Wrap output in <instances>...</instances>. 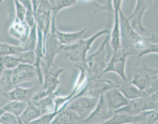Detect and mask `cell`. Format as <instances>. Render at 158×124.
Returning <instances> with one entry per match:
<instances>
[{
	"label": "cell",
	"instance_id": "cell-14",
	"mask_svg": "<svg viewBox=\"0 0 158 124\" xmlns=\"http://www.w3.org/2000/svg\"><path fill=\"white\" fill-rule=\"evenodd\" d=\"M31 30V28L26 23L25 20L22 21L15 17L12 24L9 27L8 33L11 37L18 41L20 46H22L28 38Z\"/></svg>",
	"mask_w": 158,
	"mask_h": 124
},
{
	"label": "cell",
	"instance_id": "cell-9",
	"mask_svg": "<svg viewBox=\"0 0 158 124\" xmlns=\"http://www.w3.org/2000/svg\"><path fill=\"white\" fill-rule=\"evenodd\" d=\"M115 87H118V84L114 83L110 80H96V81H91L87 84L82 91L75 95L77 96H88L91 98H99L102 95H104L108 91Z\"/></svg>",
	"mask_w": 158,
	"mask_h": 124
},
{
	"label": "cell",
	"instance_id": "cell-23",
	"mask_svg": "<svg viewBox=\"0 0 158 124\" xmlns=\"http://www.w3.org/2000/svg\"><path fill=\"white\" fill-rule=\"evenodd\" d=\"M110 43L114 52H116L121 46V34L120 14L114 16V25L110 33Z\"/></svg>",
	"mask_w": 158,
	"mask_h": 124
},
{
	"label": "cell",
	"instance_id": "cell-6",
	"mask_svg": "<svg viewBox=\"0 0 158 124\" xmlns=\"http://www.w3.org/2000/svg\"><path fill=\"white\" fill-rule=\"evenodd\" d=\"M56 17H52V25H51L50 31L46 36L45 40V47H46V55L44 59L42 66L46 68H52L54 66V59L56 55L62 53L64 46L58 40L56 34Z\"/></svg>",
	"mask_w": 158,
	"mask_h": 124
},
{
	"label": "cell",
	"instance_id": "cell-24",
	"mask_svg": "<svg viewBox=\"0 0 158 124\" xmlns=\"http://www.w3.org/2000/svg\"><path fill=\"white\" fill-rule=\"evenodd\" d=\"M89 10L94 14L99 12H109L114 14L113 0H93L89 3Z\"/></svg>",
	"mask_w": 158,
	"mask_h": 124
},
{
	"label": "cell",
	"instance_id": "cell-35",
	"mask_svg": "<svg viewBox=\"0 0 158 124\" xmlns=\"http://www.w3.org/2000/svg\"><path fill=\"white\" fill-rule=\"evenodd\" d=\"M59 112H50V113H46V114L42 115V116L38 118L35 120L32 121L29 124H51V122H52L55 116L58 114Z\"/></svg>",
	"mask_w": 158,
	"mask_h": 124
},
{
	"label": "cell",
	"instance_id": "cell-34",
	"mask_svg": "<svg viewBox=\"0 0 158 124\" xmlns=\"http://www.w3.org/2000/svg\"><path fill=\"white\" fill-rule=\"evenodd\" d=\"M158 109V91L145 97V110L150 111Z\"/></svg>",
	"mask_w": 158,
	"mask_h": 124
},
{
	"label": "cell",
	"instance_id": "cell-12",
	"mask_svg": "<svg viewBox=\"0 0 158 124\" xmlns=\"http://www.w3.org/2000/svg\"><path fill=\"white\" fill-rule=\"evenodd\" d=\"M154 0H136L132 14L128 17L131 25L135 29L138 27L142 31H146L143 25V18L145 13L151 7Z\"/></svg>",
	"mask_w": 158,
	"mask_h": 124
},
{
	"label": "cell",
	"instance_id": "cell-22",
	"mask_svg": "<svg viewBox=\"0 0 158 124\" xmlns=\"http://www.w3.org/2000/svg\"><path fill=\"white\" fill-rule=\"evenodd\" d=\"M43 112L37 106V105L33 101H29L27 102V106L24 112L20 116V119L22 124H29L32 121L35 120L38 118L42 116Z\"/></svg>",
	"mask_w": 158,
	"mask_h": 124
},
{
	"label": "cell",
	"instance_id": "cell-16",
	"mask_svg": "<svg viewBox=\"0 0 158 124\" xmlns=\"http://www.w3.org/2000/svg\"><path fill=\"white\" fill-rule=\"evenodd\" d=\"M106 102L108 103L110 109L114 112L119 110L122 107L128 104L129 99L127 98L120 91L118 87L113 88L105 94Z\"/></svg>",
	"mask_w": 158,
	"mask_h": 124
},
{
	"label": "cell",
	"instance_id": "cell-43",
	"mask_svg": "<svg viewBox=\"0 0 158 124\" xmlns=\"http://www.w3.org/2000/svg\"><path fill=\"white\" fill-rule=\"evenodd\" d=\"M81 1H82V2H91L93 0H81Z\"/></svg>",
	"mask_w": 158,
	"mask_h": 124
},
{
	"label": "cell",
	"instance_id": "cell-20",
	"mask_svg": "<svg viewBox=\"0 0 158 124\" xmlns=\"http://www.w3.org/2000/svg\"><path fill=\"white\" fill-rule=\"evenodd\" d=\"M118 88L129 100H133V99L148 96L145 91L140 90L139 87L135 86L131 82H125V81H123L121 84H118Z\"/></svg>",
	"mask_w": 158,
	"mask_h": 124
},
{
	"label": "cell",
	"instance_id": "cell-4",
	"mask_svg": "<svg viewBox=\"0 0 158 124\" xmlns=\"http://www.w3.org/2000/svg\"><path fill=\"white\" fill-rule=\"evenodd\" d=\"M131 83L145 91L147 95L158 91V69L148 66L144 62L142 66L133 70Z\"/></svg>",
	"mask_w": 158,
	"mask_h": 124
},
{
	"label": "cell",
	"instance_id": "cell-1",
	"mask_svg": "<svg viewBox=\"0 0 158 124\" xmlns=\"http://www.w3.org/2000/svg\"><path fill=\"white\" fill-rule=\"evenodd\" d=\"M121 22V46L129 55H138L140 52L146 50L150 46L148 38L140 35L131 25V21L124 14L121 10L120 12Z\"/></svg>",
	"mask_w": 158,
	"mask_h": 124
},
{
	"label": "cell",
	"instance_id": "cell-18",
	"mask_svg": "<svg viewBox=\"0 0 158 124\" xmlns=\"http://www.w3.org/2000/svg\"><path fill=\"white\" fill-rule=\"evenodd\" d=\"M88 28L89 27H85L76 32H64L58 30L57 27H56V34L58 40L63 46H71L83 38V36Z\"/></svg>",
	"mask_w": 158,
	"mask_h": 124
},
{
	"label": "cell",
	"instance_id": "cell-40",
	"mask_svg": "<svg viewBox=\"0 0 158 124\" xmlns=\"http://www.w3.org/2000/svg\"><path fill=\"white\" fill-rule=\"evenodd\" d=\"M123 0H113V7H114V16L120 14L121 11Z\"/></svg>",
	"mask_w": 158,
	"mask_h": 124
},
{
	"label": "cell",
	"instance_id": "cell-2",
	"mask_svg": "<svg viewBox=\"0 0 158 124\" xmlns=\"http://www.w3.org/2000/svg\"><path fill=\"white\" fill-rule=\"evenodd\" d=\"M113 53L114 50L110 43V34H107L97 50L86 58V73L89 82L101 79Z\"/></svg>",
	"mask_w": 158,
	"mask_h": 124
},
{
	"label": "cell",
	"instance_id": "cell-21",
	"mask_svg": "<svg viewBox=\"0 0 158 124\" xmlns=\"http://www.w3.org/2000/svg\"><path fill=\"white\" fill-rule=\"evenodd\" d=\"M146 112L145 110V97L130 100L128 105L115 112H122L131 116H137Z\"/></svg>",
	"mask_w": 158,
	"mask_h": 124
},
{
	"label": "cell",
	"instance_id": "cell-5",
	"mask_svg": "<svg viewBox=\"0 0 158 124\" xmlns=\"http://www.w3.org/2000/svg\"><path fill=\"white\" fill-rule=\"evenodd\" d=\"M65 69L61 67L57 68L53 66L49 69L44 67V81L42 84V88L35 94L31 101L37 102L43 98L57 92L56 89L61 83L59 79L60 74Z\"/></svg>",
	"mask_w": 158,
	"mask_h": 124
},
{
	"label": "cell",
	"instance_id": "cell-28",
	"mask_svg": "<svg viewBox=\"0 0 158 124\" xmlns=\"http://www.w3.org/2000/svg\"><path fill=\"white\" fill-rule=\"evenodd\" d=\"M25 52V49L22 46H14L8 43L1 42L0 43V56L3 55H17L21 52Z\"/></svg>",
	"mask_w": 158,
	"mask_h": 124
},
{
	"label": "cell",
	"instance_id": "cell-17",
	"mask_svg": "<svg viewBox=\"0 0 158 124\" xmlns=\"http://www.w3.org/2000/svg\"><path fill=\"white\" fill-rule=\"evenodd\" d=\"M145 117L146 112L137 116H131L122 112H115L110 119L99 124H143Z\"/></svg>",
	"mask_w": 158,
	"mask_h": 124
},
{
	"label": "cell",
	"instance_id": "cell-25",
	"mask_svg": "<svg viewBox=\"0 0 158 124\" xmlns=\"http://www.w3.org/2000/svg\"><path fill=\"white\" fill-rule=\"evenodd\" d=\"M27 106V102H21V101L13 100L10 101L7 104L1 107L2 110L8 112L20 117L22 113L24 112Z\"/></svg>",
	"mask_w": 158,
	"mask_h": 124
},
{
	"label": "cell",
	"instance_id": "cell-10",
	"mask_svg": "<svg viewBox=\"0 0 158 124\" xmlns=\"http://www.w3.org/2000/svg\"><path fill=\"white\" fill-rule=\"evenodd\" d=\"M37 26L42 30L44 34V38L46 40V36L50 31L52 25V4L48 0H41L40 5L35 13Z\"/></svg>",
	"mask_w": 158,
	"mask_h": 124
},
{
	"label": "cell",
	"instance_id": "cell-11",
	"mask_svg": "<svg viewBox=\"0 0 158 124\" xmlns=\"http://www.w3.org/2000/svg\"><path fill=\"white\" fill-rule=\"evenodd\" d=\"M114 114L110 109L108 103L106 102V97L104 95H102L99 98V102L97 106L95 108L91 114L89 115V117L86 118L83 120L84 124H99L102 122H106L109 119H110Z\"/></svg>",
	"mask_w": 158,
	"mask_h": 124
},
{
	"label": "cell",
	"instance_id": "cell-45",
	"mask_svg": "<svg viewBox=\"0 0 158 124\" xmlns=\"http://www.w3.org/2000/svg\"><path fill=\"white\" fill-rule=\"evenodd\" d=\"M0 124H2V123H0Z\"/></svg>",
	"mask_w": 158,
	"mask_h": 124
},
{
	"label": "cell",
	"instance_id": "cell-31",
	"mask_svg": "<svg viewBox=\"0 0 158 124\" xmlns=\"http://www.w3.org/2000/svg\"><path fill=\"white\" fill-rule=\"evenodd\" d=\"M0 63L2 64L6 69L14 70L20 65V62L16 55H3L0 56Z\"/></svg>",
	"mask_w": 158,
	"mask_h": 124
},
{
	"label": "cell",
	"instance_id": "cell-8",
	"mask_svg": "<svg viewBox=\"0 0 158 124\" xmlns=\"http://www.w3.org/2000/svg\"><path fill=\"white\" fill-rule=\"evenodd\" d=\"M128 56H130L129 54L121 47L118 51L114 52L106 65L103 74L106 73H114L121 77L122 81L128 82L125 73V66Z\"/></svg>",
	"mask_w": 158,
	"mask_h": 124
},
{
	"label": "cell",
	"instance_id": "cell-30",
	"mask_svg": "<svg viewBox=\"0 0 158 124\" xmlns=\"http://www.w3.org/2000/svg\"><path fill=\"white\" fill-rule=\"evenodd\" d=\"M37 25L31 27L30 35L28 38L25 42V43L23 44L22 46L24 48L25 51H35L38 42V29Z\"/></svg>",
	"mask_w": 158,
	"mask_h": 124
},
{
	"label": "cell",
	"instance_id": "cell-7",
	"mask_svg": "<svg viewBox=\"0 0 158 124\" xmlns=\"http://www.w3.org/2000/svg\"><path fill=\"white\" fill-rule=\"evenodd\" d=\"M99 98H91L88 96H77L74 97L67 104V108L76 112L81 120L89 117L99 102Z\"/></svg>",
	"mask_w": 158,
	"mask_h": 124
},
{
	"label": "cell",
	"instance_id": "cell-27",
	"mask_svg": "<svg viewBox=\"0 0 158 124\" xmlns=\"http://www.w3.org/2000/svg\"><path fill=\"white\" fill-rule=\"evenodd\" d=\"M57 92L53 94L45 97L37 102H34L37 105L38 107L42 110L43 114L50 113V112H56L55 111V98Z\"/></svg>",
	"mask_w": 158,
	"mask_h": 124
},
{
	"label": "cell",
	"instance_id": "cell-36",
	"mask_svg": "<svg viewBox=\"0 0 158 124\" xmlns=\"http://www.w3.org/2000/svg\"><path fill=\"white\" fill-rule=\"evenodd\" d=\"M14 6H15V17L22 20V21H24L27 10L24 5H22L19 2L18 0H14Z\"/></svg>",
	"mask_w": 158,
	"mask_h": 124
},
{
	"label": "cell",
	"instance_id": "cell-39",
	"mask_svg": "<svg viewBox=\"0 0 158 124\" xmlns=\"http://www.w3.org/2000/svg\"><path fill=\"white\" fill-rule=\"evenodd\" d=\"M149 54H157L158 55V43H150L149 47L143 52H140L137 55V57L141 58L144 55H149Z\"/></svg>",
	"mask_w": 158,
	"mask_h": 124
},
{
	"label": "cell",
	"instance_id": "cell-26",
	"mask_svg": "<svg viewBox=\"0 0 158 124\" xmlns=\"http://www.w3.org/2000/svg\"><path fill=\"white\" fill-rule=\"evenodd\" d=\"M13 81V70L5 69L0 72V89L1 92H8L12 90L14 87Z\"/></svg>",
	"mask_w": 158,
	"mask_h": 124
},
{
	"label": "cell",
	"instance_id": "cell-37",
	"mask_svg": "<svg viewBox=\"0 0 158 124\" xmlns=\"http://www.w3.org/2000/svg\"><path fill=\"white\" fill-rule=\"evenodd\" d=\"M158 121V109L146 111V117L143 124H153Z\"/></svg>",
	"mask_w": 158,
	"mask_h": 124
},
{
	"label": "cell",
	"instance_id": "cell-38",
	"mask_svg": "<svg viewBox=\"0 0 158 124\" xmlns=\"http://www.w3.org/2000/svg\"><path fill=\"white\" fill-rule=\"evenodd\" d=\"M25 22L30 26V27H35L37 25V20H36V16L33 10H27V14L25 16Z\"/></svg>",
	"mask_w": 158,
	"mask_h": 124
},
{
	"label": "cell",
	"instance_id": "cell-3",
	"mask_svg": "<svg viewBox=\"0 0 158 124\" xmlns=\"http://www.w3.org/2000/svg\"><path fill=\"white\" fill-rule=\"evenodd\" d=\"M110 31L108 29H103L94 34L87 39H81L76 44L71 46H64L62 54L77 69H85L86 70L85 61L88 52L91 49L95 41L100 36L110 34Z\"/></svg>",
	"mask_w": 158,
	"mask_h": 124
},
{
	"label": "cell",
	"instance_id": "cell-15",
	"mask_svg": "<svg viewBox=\"0 0 158 124\" xmlns=\"http://www.w3.org/2000/svg\"><path fill=\"white\" fill-rule=\"evenodd\" d=\"M36 87H21L17 86L12 89L11 91H8V92L2 93V95L5 98L10 101L17 100V101H21V102H28L29 101L31 100L35 94H36Z\"/></svg>",
	"mask_w": 158,
	"mask_h": 124
},
{
	"label": "cell",
	"instance_id": "cell-32",
	"mask_svg": "<svg viewBox=\"0 0 158 124\" xmlns=\"http://www.w3.org/2000/svg\"><path fill=\"white\" fill-rule=\"evenodd\" d=\"M0 123L2 124H22L19 116L5 112L2 109H0Z\"/></svg>",
	"mask_w": 158,
	"mask_h": 124
},
{
	"label": "cell",
	"instance_id": "cell-41",
	"mask_svg": "<svg viewBox=\"0 0 158 124\" xmlns=\"http://www.w3.org/2000/svg\"><path fill=\"white\" fill-rule=\"evenodd\" d=\"M18 1L22 4V5H24L27 10H33V6H32L31 0H18Z\"/></svg>",
	"mask_w": 158,
	"mask_h": 124
},
{
	"label": "cell",
	"instance_id": "cell-29",
	"mask_svg": "<svg viewBox=\"0 0 158 124\" xmlns=\"http://www.w3.org/2000/svg\"><path fill=\"white\" fill-rule=\"evenodd\" d=\"M78 0H56L52 4V12L54 17H56L58 13L64 9L70 8L75 5Z\"/></svg>",
	"mask_w": 158,
	"mask_h": 124
},
{
	"label": "cell",
	"instance_id": "cell-19",
	"mask_svg": "<svg viewBox=\"0 0 158 124\" xmlns=\"http://www.w3.org/2000/svg\"><path fill=\"white\" fill-rule=\"evenodd\" d=\"M51 124H84L78 115L68 108L61 109Z\"/></svg>",
	"mask_w": 158,
	"mask_h": 124
},
{
	"label": "cell",
	"instance_id": "cell-33",
	"mask_svg": "<svg viewBox=\"0 0 158 124\" xmlns=\"http://www.w3.org/2000/svg\"><path fill=\"white\" fill-rule=\"evenodd\" d=\"M20 63L35 66L36 62V54L35 51H25L17 55Z\"/></svg>",
	"mask_w": 158,
	"mask_h": 124
},
{
	"label": "cell",
	"instance_id": "cell-44",
	"mask_svg": "<svg viewBox=\"0 0 158 124\" xmlns=\"http://www.w3.org/2000/svg\"><path fill=\"white\" fill-rule=\"evenodd\" d=\"M48 1H49V2H50V3H51V4H52V3H53V2H55L56 0H48Z\"/></svg>",
	"mask_w": 158,
	"mask_h": 124
},
{
	"label": "cell",
	"instance_id": "cell-42",
	"mask_svg": "<svg viewBox=\"0 0 158 124\" xmlns=\"http://www.w3.org/2000/svg\"><path fill=\"white\" fill-rule=\"evenodd\" d=\"M150 42H153V41H157L158 40V27L153 30V34H152L151 38H148Z\"/></svg>",
	"mask_w": 158,
	"mask_h": 124
},
{
	"label": "cell",
	"instance_id": "cell-13",
	"mask_svg": "<svg viewBox=\"0 0 158 124\" xmlns=\"http://www.w3.org/2000/svg\"><path fill=\"white\" fill-rule=\"evenodd\" d=\"M38 78V72L36 67L33 65L20 63L17 68L13 70V81L14 85L33 81Z\"/></svg>",
	"mask_w": 158,
	"mask_h": 124
}]
</instances>
